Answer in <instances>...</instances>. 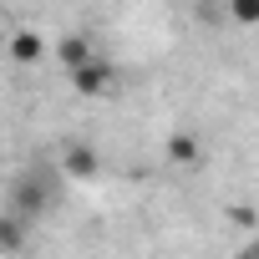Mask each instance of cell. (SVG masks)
<instances>
[{
	"label": "cell",
	"instance_id": "cell-1",
	"mask_svg": "<svg viewBox=\"0 0 259 259\" xmlns=\"http://www.w3.org/2000/svg\"><path fill=\"white\" fill-rule=\"evenodd\" d=\"M56 198H61V178H56L51 168H31V173H21L16 188H11V213H16L21 224H31V219H41Z\"/></svg>",
	"mask_w": 259,
	"mask_h": 259
},
{
	"label": "cell",
	"instance_id": "cell-2",
	"mask_svg": "<svg viewBox=\"0 0 259 259\" xmlns=\"http://www.w3.org/2000/svg\"><path fill=\"white\" fill-rule=\"evenodd\" d=\"M112 76H117V71H112V61H107V56H97V51H92L81 66H71V87H76L81 97H107V92H112Z\"/></svg>",
	"mask_w": 259,
	"mask_h": 259
},
{
	"label": "cell",
	"instance_id": "cell-3",
	"mask_svg": "<svg viewBox=\"0 0 259 259\" xmlns=\"http://www.w3.org/2000/svg\"><path fill=\"white\" fill-rule=\"evenodd\" d=\"M61 173H66V178H76V183H87V178H97V173H102V153H97V148H87V143H76V148H66V153H61Z\"/></svg>",
	"mask_w": 259,
	"mask_h": 259
},
{
	"label": "cell",
	"instance_id": "cell-4",
	"mask_svg": "<svg viewBox=\"0 0 259 259\" xmlns=\"http://www.w3.org/2000/svg\"><path fill=\"white\" fill-rule=\"evenodd\" d=\"M6 51H11V61H16V66H36V61L46 56V41H41V31H16Z\"/></svg>",
	"mask_w": 259,
	"mask_h": 259
},
{
	"label": "cell",
	"instance_id": "cell-5",
	"mask_svg": "<svg viewBox=\"0 0 259 259\" xmlns=\"http://www.w3.org/2000/svg\"><path fill=\"white\" fill-rule=\"evenodd\" d=\"M87 56H92V41H87V36H61V41H56V61H61L66 71L81 66Z\"/></svg>",
	"mask_w": 259,
	"mask_h": 259
},
{
	"label": "cell",
	"instance_id": "cell-6",
	"mask_svg": "<svg viewBox=\"0 0 259 259\" xmlns=\"http://www.w3.org/2000/svg\"><path fill=\"white\" fill-rule=\"evenodd\" d=\"M21 244H26V224L6 208L0 213V254H21Z\"/></svg>",
	"mask_w": 259,
	"mask_h": 259
},
{
	"label": "cell",
	"instance_id": "cell-7",
	"mask_svg": "<svg viewBox=\"0 0 259 259\" xmlns=\"http://www.w3.org/2000/svg\"><path fill=\"white\" fill-rule=\"evenodd\" d=\"M168 158H173V163H198V138L173 133V138H168Z\"/></svg>",
	"mask_w": 259,
	"mask_h": 259
},
{
	"label": "cell",
	"instance_id": "cell-8",
	"mask_svg": "<svg viewBox=\"0 0 259 259\" xmlns=\"http://www.w3.org/2000/svg\"><path fill=\"white\" fill-rule=\"evenodd\" d=\"M234 21L239 26H254L259 21V0H234Z\"/></svg>",
	"mask_w": 259,
	"mask_h": 259
}]
</instances>
